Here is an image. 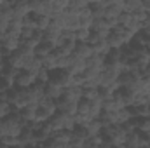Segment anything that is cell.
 Listing matches in <instances>:
<instances>
[{
  "mask_svg": "<svg viewBox=\"0 0 150 148\" xmlns=\"http://www.w3.org/2000/svg\"><path fill=\"white\" fill-rule=\"evenodd\" d=\"M25 120H23V117H21V113L19 111H12L7 118H4L2 120V127H4V132H5V136H12V138H19L21 136V132L25 131Z\"/></svg>",
  "mask_w": 150,
  "mask_h": 148,
  "instance_id": "1",
  "label": "cell"
},
{
  "mask_svg": "<svg viewBox=\"0 0 150 148\" xmlns=\"http://www.w3.org/2000/svg\"><path fill=\"white\" fill-rule=\"evenodd\" d=\"M101 136H103L107 141H110L113 148H124L126 147L127 134L124 132L122 125H105Z\"/></svg>",
  "mask_w": 150,
  "mask_h": 148,
  "instance_id": "2",
  "label": "cell"
},
{
  "mask_svg": "<svg viewBox=\"0 0 150 148\" xmlns=\"http://www.w3.org/2000/svg\"><path fill=\"white\" fill-rule=\"evenodd\" d=\"M49 124L54 129V132H58V131H74L75 127H77L74 115H68V113H63V111H58L49 120Z\"/></svg>",
  "mask_w": 150,
  "mask_h": 148,
  "instance_id": "3",
  "label": "cell"
},
{
  "mask_svg": "<svg viewBox=\"0 0 150 148\" xmlns=\"http://www.w3.org/2000/svg\"><path fill=\"white\" fill-rule=\"evenodd\" d=\"M56 113H58L56 101H52V99H49V98H44L37 106V122L45 124V122H49Z\"/></svg>",
  "mask_w": 150,
  "mask_h": 148,
  "instance_id": "4",
  "label": "cell"
},
{
  "mask_svg": "<svg viewBox=\"0 0 150 148\" xmlns=\"http://www.w3.org/2000/svg\"><path fill=\"white\" fill-rule=\"evenodd\" d=\"M9 103H11V106L16 111L25 110V108L30 105L28 89H18V87H14V89L9 92Z\"/></svg>",
  "mask_w": 150,
  "mask_h": 148,
  "instance_id": "5",
  "label": "cell"
},
{
  "mask_svg": "<svg viewBox=\"0 0 150 148\" xmlns=\"http://www.w3.org/2000/svg\"><path fill=\"white\" fill-rule=\"evenodd\" d=\"M30 11L33 16H47L52 14V0H33L30 2Z\"/></svg>",
  "mask_w": 150,
  "mask_h": 148,
  "instance_id": "6",
  "label": "cell"
},
{
  "mask_svg": "<svg viewBox=\"0 0 150 148\" xmlns=\"http://www.w3.org/2000/svg\"><path fill=\"white\" fill-rule=\"evenodd\" d=\"M37 82V75L35 73H30V72H25L21 70L19 75L16 77V82H14V87L18 89H30L33 84Z\"/></svg>",
  "mask_w": 150,
  "mask_h": 148,
  "instance_id": "7",
  "label": "cell"
},
{
  "mask_svg": "<svg viewBox=\"0 0 150 148\" xmlns=\"http://www.w3.org/2000/svg\"><path fill=\"white\" fill-rule=\"evenodd\" d=\"M28 98H30V105L38 106V103L45 98V85L40 84V82H35V84L28 89Z\"/></svg>",
  "mask_w": 150,
  "mask_h": 148,
  "instance_id": "8",
  "label": "cell"
},
{
  "mask_svg": "<svg viewBox=\"0 0 150 148\" xmlns=\"http://www.w3.org/2000/svg\"><path fill=\"white\" fill-rule=\"evenodd\" d=\"M49 82H52V84L61 85L63 89H67V87H70L72 75L68 73L67 70H54V72H51V80Z\"/></svg>",
  "mask_w": 150,
  "mask_h": 148,
  "instance_id": "9",
  "label": "cell"
},
{
  "mask_svg": "<svg viewBox=\"0 0 150 148\" xmlns=\"http://www.w3.org/2000/svg\"><path fill=\"white\" fill-rule=\"evenodd\" d=\"M124 12V0H110L105 9V19H117Z\"/></svg>",
  "mask_w": 150,
  "mask_h": 148,
  "instance_id": "10",
  "label": "cell"
},
{
  "mask_svg": "<svg viewBox=\"0 0 150 148\" xmlns=\"http://www.w3.org/2000/svg\"><path fill=\"white\" fill-rule=\"evenodd\" d=\"M82 96H84V89L82 87H67L63 91V94H61V98L70 101V103H80Z\"/></svg>",
  "mask_w": 150,
  "mask_h": 148,
  "instance_id": "11",
  "label": "cell"
},
{
  "mask_svg": "<svg viewBox=\"0 0 150 148\" xmlns=\"http://www.w3.org/2000/svg\"><path fill=\"white\" fill-rule=\"evenodd\" d=\"M12 11H14V18H19V19H23V18H26V16L32 14L28 0H18V2H14L12 4Z\"/></svg>",
  "mask_w": 150,
  "mask_h": 148,
  "instance_id": "12",
  "label": "cell"
},
{
  "mask_svg": "<svg viewBox=\"0 0 150 148\" xmlns=\"http://www.w3.org/2000/svg\"><path fill=\"white\" fill-rule=\"evenodd\" d=\"M84 70H86V59H82V58L72 54V58H70V66H68L67 72L70 75H80V73H84Z\"/></svg>",
  "mask_w": 150,
  "mask_h": 148,
  "instance_id": "13",
  "label": "cell"
},
{
  "mask_svg": "<svg viewBox=\"0 0 150 148\" xmlns=\"http://www.w3.org/2000/svg\"><path fill=\"white\" fill-rule=\"evenodd\" d=\"M103 122L100 120V118H96V120H91L87 125H84V129H86V134H87V140L89 138H96V136H101V132H103Z\"/></svg>",
  "mask_w": 150,
  "mask_h": 148,
  "instance_id": "14",
  "label": "cell"
},
{
  "mask_svg": "<svg viewBox=\"0 0 150 148\" xmlns=\"http://www.w3.org/2000/svg\"><path fill=\"white\" fill-rule=\"evenodd\" d=\"M63 87L61 85H56V84H52V82H47L45 84V98H49V99H52V101H58L59 98H61V94H63Z\"/></svg>",
  "mask_w": 150,
  "mask_h": 148,
  "instance_id": "15",
  "label": "cell"
},
{
  "mask_svg": "<svg viewBox=\"0 0 150 148\" xmlns=\"http://www.w3.org/2000/svg\"><path fill=\"white\" fill-rule=\"evenodd\" d=\"M75 56H79V58H82V59H89L94 52H93V49H91V45L87 44V42H77V45H75V51H74Z\"/></svg>",
  "mask_w": 150,
  "mask_h": 148,
  "instance_id": "16",
  "label": "cell"
},
{
  "mask_svg": "<svg viewBox=\"0 0 150 148\" xmlns=\"http://www.w3.org/2000/svg\"><path fill=\"white\" fill-rule=\"evenodd\" d=\"M112 33H113V35H117V37L120 38L126 45H127V44H131V40L134 38V33H133L131 30H127L126 26H120V25H117V26L113 28Z\"/></svg>",
  "mask_w": 150,
  "mask_h": 148,
  "instance_id": "17",
  "label": "cell"
},
{
  "mask_svg": "<svg viewBox=\"0 0 150 148\" xmlns=\"http://www.w3.org/2000/svg\"><path fill=\"white\" fill-rule=\"evenodd\" d=\"M91 32H96V33H110V32H112V25H110L108 19L100 18V19H94V21H93Z\"/></svg>",
  "mask_w": 150,
  "mask_h": 148,
  "instance_id": "18",
  "label": "cell"
},
{
  "mask_svg": "<svg viewBox=\"0 0 150 148\" xmlns=\"http://www.w3.org/2000/svg\"><path fill=\"white\" fill-rule=\"evenodd\" d=\"M25 72H30V73H35L37 75L40 70H42V59L37 58V56H33L32 59H28L26 63H25V68H23Z\"/></svg>",
  "mask_w": 150,
  "mask_h": 148,
  "instance_id": "19",
  "label": "cell"
},
{
  "mask_svg": "<svg viewBox=\"0 0 150 148\" xmlns=\"http://www.w3.org/2000/svg\"><path fill=\"white\" fill-rule=\"evenodd\" d=\"M52 52H54V47H52L51 44H47V42H40V44L37 45V49H35V56L40 58V59L51 56Z\"/></svg>",
  "mask_w": 150,
  "mask_h": 148,
  "instance_id": "20",
  "label": "cell"
},
{
  "mask_svg": "<svg viewBox=\"0 0 150 148\" xmlns=\"http://www.w3.org/2000/svg\"><path fill=\"white\" fill-rule=\"evenodd\" d=\"M91 49H93V52H94V54H98V56H103V58H107V56L110 54V51H112L107 40H101V42H98V44L91 45Z\"/></svg>",
  "mask_w": 150,
  "mask_h": 148,
  "instance_id": "21",
  "label": "cell"
},
{
  "mask_svg": "<svg viewBox=\"0 0 150 148\" xmlns=\"http://www.w3.org/2000/svg\"><path fill=\"white\" fill-rule=\"evenodd\" d=\"M103 66H105V58H103V56H98V54H93V56L86 61V68L103 70Z\"/></svg>",
  "mask_w": 150,
  "mask_h": 148,
  "instance_id": "22",
  "label": "cell"
},
{
  "mask_svg": "<svg viewBox=\"0 0 150 148\" xmlns=\"http://www.w3.org/2000/svg\"><path fill=\"white\" fill-rule=\"evenodd\" d=\"M19 113H21L25 122H35L37 120V106L35 105H28L25 110H21Z\"/></svg>",
  "mask_w": 150,
  "mask_h": 148,
  "instance_id": "23",
  "label": "cell"
},
{
  "mask_svg": "<svg viewBox=\"0 0 150 148\" xmlns=\"http://www.w3.org/2000/svg\"><path fill=\"white\" fill-rule=\"evenodd\" d=\"M150 106V91H145V92H138L134 94V105L133 106Z\"/></svg>",
  "mask_w": 150,
  "mask_h": 148,
  "instance_id": "24",
  "label": "cell"
},
{
  "mask_svg": "<svg viewBox=\"0 0 150 148\" xmlns=\"http://www.w3.org/2000/svg\"><path fill=\"white\" fill-rule=\"evenodd\" d=\"M19 75V70H16V68H11V66H5V70L0 73V77H4L11 85H14V82H16V77Z\"/></svg>",
  "mask_w": 150,
  "mask_h": 148,
  "instance_id": "25",
  "label": "cell"
},
{
  "mask_svg": "<svg viewBox=\"0 0 150 148\" xmlns=\"http://www.w3.org/2000/svg\"><path fill=\"white\" fill-rule=\"evenodd\" d=\"M129 120H133V115H131L129 108H122V110L117 111V125H124Z\"/></svg>",
  "mask_w": 150,
  "mask_h": 148,
  "instance_id": "26",
  "label": "cell"
},
{
  "mask_svg": "<svg viewBox=\"0 0 150 148\" xmlns=\"http://www.w3.org/2000/svg\"><path fill=\"white\" fill-rule=\"evenodd\" d=\"M82 89H84L82 99H86V101H94V99L100 98V89H98V87H82Z\"/></svg>",
  "mask_w": 150,
  "mask_h": 148,
  "instance_id": "27",
  "label": "cell"
},
{
  "mask_svg": "<svg viewBox=\"0 0 150 148\" xmlns=\"http://www.w3.org/2000/svg\"><path fill=\"white\" fill-rule=\"evenodd\" d=\"M136 11H142V0H126L124 2V12H136Z\"/></svg>",
  "mask_w": 150,
  "mask_h": 148,
  "instance_id": "28",
  "label": "cell"
},
{
  "mask_svg": "<svg viewBox=\"0 0 150 148\" xmlns=\"http://www.w3.org/2000/svg\"><path fill=\"white\" fill-rule=\"evenodd\" d=\"M51 140H54V141H59V143H70L72 141V131H58V132H54V136L51 138Z\"/></svg>",
  "mask_w": 150,
  "mask_h": 148,
  "instance_id": "29",
  "label": "cell"
},
{
  "mask_svg": "<svg viewBox=\"0 0 150 148\" xmlns=\"http://www.w3.org/2000/svg\"><path fill=\"white\" fill-rule=\"evenodd\" d=\"M107 42H108V45H110V49H112V51H120V49L126 45V44L117 37V35H113L112 32H110V35H108V38H107Z\"/></svg>",
  "mask_w": 150,
  "mask_h": 148,
  "instance_id": "30",
  "label": "cell"
},
{
  "mask_svg": "<svg viewBox=\"0 0 150 148\" xmlns=\"http://www.w3.org/2000/svg\"><path fill=\"white\" fill-rule=\"evenodd\" d=\"M35 25H37L38 32H45L49 28V25H51V18H47V16H35Z\"/></svg>",
  "mask_w": 150,
  "mask_h": 148,
  "instance_id": "31",
  "label": "cell"
},
{
  "mask_svg": "<svg viewBox=\"0 0 150 148\" xmlns=\"http://www.w3.org/2000/svg\"><path fill=\"white\" fill-rule=\"evenodd\" d=\"M42 68L47 70V72H54V70H58V66H56V58H54L52 54L47 56V58H44V59H42Z\"/></svg>",
  "mask_w": 150,
  "mask_h": 148,
  "instance_id": "32",
  "label": "cell"
},
{
  "mask_svg": "<svg viewBox=\"0 0 150 148\" xmlns=\"http://www.w3.org/2000/svg\"><path fill=\"white\" fill-rule=\"evenodd\" d=\"M12 111H14V108L11 106V103H9V101H0V120L7 118Z\"/></svg>",
  "mask_w": 150,
  "mask_h": 148,
  "instance_id": "33",
  "label": "cell"
},
{
  "mask_svg": "<svg viewBox=\"0 0 150 148\" xmlns=\"http://www.w3.org/2000/svg\"><path fill=\"white\" fill-rule=\"evenodd\" d=\"M86 7H89V2H84V0H70L68 2V9L70 11H75V12L86 9Z\"/></svg>",
  "mask_w": 150,
  "mask_h": 148,
  "instance_id": "34",
  "label": "cell"
},
{
  "mask_svg": "<svg viewBox=\"0 0 150 148\" xmlns=\"http://www.w3.org/2000/svg\"><path fill=\"white\" fill-rule=\"evenodd\" d=\"M138 132L149 136L150 134V118H142L140 124H138Z\"/></svg>",
  "mask_w": 150,
  "mask_h": 148,
  "instance_id": "35",
  "label": "cell"
},
{
  "mask_svg": "<svg viewBox=\"0 0 150 148\" xmlns=\"http://www.w3.org/2000/svg\"><path fill=\"white\" fill-rule=\"evenodd\" d=\"M23 28H28V30H37V25H35V16H26L23 18Z\"/></svg>",
  "mask_w": 150,
  "mask_h": 148,
  "instance_id": "36",
  "label": "cell"
},
{
  "mask_svg": "<svg viewBox=\"0 0 150 148\" xmlns=\"http://www.w3.org/2000/svg\"><path fill=\"white\" fill-rule=\"evenodd\" d=\"M49 80H51V72H47V70H44V68H42V70L37 73V82H40V84H44V85H45Z\"/></svg>",
  "mask_w": 150,
  "mask_h": 148,
  "instance_id": "37",
  "label": "cell"
},
{
  "mask_svg": "<svg viewBox=\"0 0 150 148\" xmlns=\"http://www.w3.org/2000/svg\"><path fill=\"white\" fill-rule=\"evenodd\" d=\"M89 35H91L89 30H80V28H79V30L75 32V38H77V42H87Z\"/></svg>",
  "mask_w": 150,
  "mask_h": 148,
  "instance_id": "38",
  "label": "cell"
},
{
  "mask_svg": "<svg viewBox=\"0 0 150 148\" xmlns=\"http://www.w3.org/2000/svg\"><path fill=\"white\" fill-rule=\"evenodd\" d=\"M14 89V85H11L4 77H0V94L2 92H9V91H12Z\"/></svg>",
  "mask_w": 150,
  "mask_h": 148,
  "instance_id": "39",
  "label": "cell"
},
{
  "mask_svg": "<svg viewBox=\"0 0 150 148\" xmlns=\"http://www.w3.org/2000/svg\"><path fill=\"white\" fill-rule=\"evenodd\" d=\"M142 33H145L147 37H150V21H149V19L142 25Z\"/></svg>",
  "mask_w": 150,
  "mask_h": 148,
  "instance_id": "40",
  "label": "cell"
},
{
  "mask_svg": "<svg viewBox=\"0 0 150 148\" xmlns=\"http://www.w3.org/2000/svg\"><path fill=\"white\" fill-rule=\"evenodd\" d=\"M5 66H7V63H5V56H4V54H0V73L5 70Z\"/></svg>",
  "mask_w": 150,
  "mask_h": 148,
  "instance_id": "41",
  "label": "cell"
},
{
  "mask_svg": "<svg viewBox=\"0 0 150 148\" xmlns=\"http://www.w3.org/2000/svg\"><path fill=\"white\" fill-rule=\"evenodd\" d=\"M142 9H143V11L149 14V12H150V0H145V2L142 0Z\"/></svg>",
  "mask_w": 150,
  "mask_h": 148,
  "instance_id": "42",
  "label": "cell"
},
{
  "mask_svg": "<svg viewBox=\"0 0 150 148\" xmlns=\"http://www.w3.org/2000/svg\"><path fill=\"white\" fill-rule=\"evenodd\" d=\"M147 141H149V143H150V134H149V136H147Z\"/></svg>",
  "mask_w": 150,
  "mask_h": 148,
  "instance_id": "43",
  "label": "cell"
},
{
  "mask_svg": "<svg viewBox=\"0 0 150 148\" xmlns=\"http://www.w3.org/2000/svg\"><path fill=\"white\" fill-rule=\"evenodd\" d=\"M16 148H23V147H16Z\"/></svg>",
  "mask_w": 150,
  "mask_h": 148,
  "instance_id": "44",
  "label": "cell"
},
{
  "mask_svg": "<svg viewBox=\"0 0 150 148\" xmlns=\"http://www.w3.org/2000/svg\"><path fill=\"white\" fill-rule=\"evenodd\" d=\"M149 51H150V47H149Z\"/></svg>",
  "mask_w": 150,
  "mask_h": 148,
  "instance_id": "45",
  "label": "cell"
},
{
  "mask_svg": "<svg viewBox=\"0 0 150 148\" xmlns=\"http://www.w3.org/2000/svg\"><path fill=\"white\" fill-rule=\"evenodd\" d=\"M147 148H150V147H147Z\"/></svg>",
  "mask_w": 150,
  "mask_h": 148,
  "instance_id": "46",
  "label": "cell"
}]
</instances>
